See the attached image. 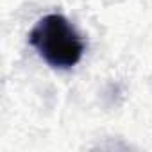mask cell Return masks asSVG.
Segmentation results:
<instances>
[{
	"label": "cell",
	"mask_w": 152,
	"mask_h": 152,
	"mask_svg": "<svg viewBox=\"0 0 152 152\" xmlns=\"http://www.w3.org/2000/svg\"><path fill=\"white\" fill-rule=\"evenodd\" d=\"M29 43L45 63L59 70L75 66L84 54V39L63 15L57 13L38 20L29 34Z\"/></svg>",
	"instance_id": "6da1fadb"
}]
</instances>
